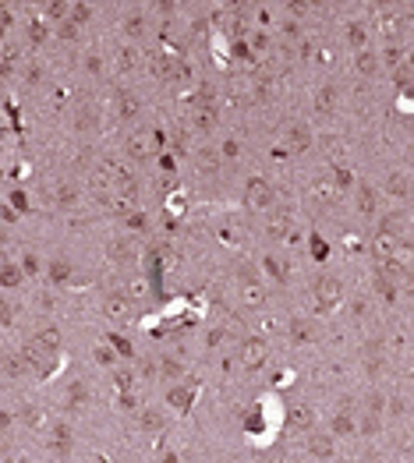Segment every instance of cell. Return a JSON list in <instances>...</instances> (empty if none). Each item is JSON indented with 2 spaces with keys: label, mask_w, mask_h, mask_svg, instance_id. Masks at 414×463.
<instances>
[{
  "label": "cell",
  "mask_w": 414,
  "mask_h": 463,
  "mask_svg": "<svg viewBox=\"0 0 414 463\" xmlns=\"http://www.w3.org/2000/svg\"><path fill=\"white\" fill-rule=\"evenodd\" d=\"M248 205L251 209H269L273 205V187L266 180H248Z\"/></svg>",
  "instance_id": "6da1fadb"
},
{
  "label": "cell",
  "mask_w": 414,
  "mask_h": 463,
  "mask_svg": "<svg viewBox=\"0 0 414 463\" xmlns=\"http://www.w3.org/2000/svg\"><path fill=\"white\" fill-rule=\"evenodd\" d=\"M393 248H397V234H393V226L386 223V226L379 230V237H375V255L386 262V258H393Z\"/></svg>",
  "instance_id": "7a4b0ae2"
},
{
  "label": "cell",
  "mask_w": 414,
  "mask_h": 463,
  "mask_svg": "<svg viewBox=\"0 0 414 463\" xmlns=\"http://www.w3.org/2000/svg\"><path fill=\"white\" fill-rule=\"evenodd\" d=\"M354 432V417H351V403L340 407V414L333 417V435H351Z\"/></svg>",
  "instance_id": "3957f363"
},
{
  "label": "cell",
  "mask_w": 414,
  "mask_h": 463,
  "mask_svg": "<svg viewBox=\"0 0 414 463\" xmlns=\"http://www.w3.org/2000/svg\"><path fill=\"white\" fill-rule=\"evenodd\" d=\"M315 290H319V304L322 308H329V304L340 301V283H336V280H322Z\"/></svg>",
  "instance_id": "277c9868"
},
{
  "label": "cell",
  "mask_w": 414,
  "mask_h": 463,
  "mask_svg": "<svg viewBox=\"0 0 414 463\" xmlns=\"http://www.w3.org/2000/svg\"><path fill=\"white\" fill-rule=\"evenodd\" d=\"M50 446L57 453H67L71 449V428H67V424H57V428L50 432Z\"/></svg>",
  "instance_id": "5b68a950"
},
{
  "label": "cell",
  "mask_w": 414,
  "mask_h": 463,
  "mask_svg": "<svg viewBox=\"0 0 414 463\" xmlns=\"http://www.w3.org/2000/svg\"><path fill=\"white\" fill-rule=\"evenodd\" d=\"M106 315L124 318V315H128V297H124V294H106Z\"/></svg>",
  "instance_id": "8992f818"
},
{
  "label": "cell",
  "mask_w": 414,
  "mask_h": 463,
  "mask_svg": "<svg viewBox=\"0 0 414 463\" xmlns=\"http://www.w3.org/2000/svg\"><path fill=\"white\" fill-rule=\"evenodd\" d=\"M244 361H248L251 368H258L262 361H266V343H262V339H251V343L244 346Z\"/></svg>",
  "instance_id": "52a82bcc"
},
{
  "label": "cell",
  "mask_w": 414,
  "mask_h": 463,
  "mask_svg": "<svg viewBox=\"0 0 414 463\" xmlns=\"http://www.w3.org/2000/svg\"><path fill=\"white\" fill-rule=\"evenodd\" d=\"M290 145H294L297 152H305V149L312 145V131H308L305 124H294V131H290Z\"/></svg>",
  "instance_id": "ba28073f"
},
{
  "label": "cell",
  "mask_w": 414,
  "mask_h": 463,
  "mask_svg": "<svg viewBox=\"0 0 414 463\" xmlns=\"http://www.w3.org/2000/svg\"><path fill=\"white\" fill-rule=\"evenodd\" d=\"M312 453L315 456H333V435H312Z\"/></svg>",
  "instance_id": "9c48e42d"
},
{
  "label": "cell",
  "mask_w": 414,
  "mask_h": 463,
  "mask_svg": "<svg viewBox=\"0 0 414 463\" xmlns=\"http://www.w3.org/2000/svg\"><path fill=\"white\" fill-rule=\"evenodd\" d=\"M386 191H390V195H397V198H407V177H404V173H393V177L386 180Z\"/></svg>",
  "instance_id": "30bf717a"
},
{
  "label": "cell",
  "mask_w": 414,
  "mask_h": 463,
  "mask_svg": "<svg viewBox=\"0 0 414 463\" xmlns=\"http://www.w3.org/2000/svg\"><path fill=\"white\" fill-rule=\"evenodd\" d=\"M0 283H4V287H18L21 283V265H4V269H0Z\"/></svg>",
  "instance_id": "8fae6325"
},
{
  "label": "cell",
  "mask_w": 414,
  "mask_h": 463,
  "mask_svg": "<svg viewBox=\"0 0 414 463\" xmlns=\"http://www.w3.org/2000/svg\"><path fill=\"white\" fill-rule=\"evenodd\" d=\"M67 276H71V265H67L64 258H57V262H50V280H53V283H64Z\"/></svg>",
  "instance_id": "7c38bea8"
},
{
  "label": "cell",
  "mask_w": 414,
  "mask_h": 463,
  "mask_svg": "<svg viewBox=\"0 0 414 463\" xmlns=\"http://www.w3.org/2000/svg\"><path fill=\"white\" fill-rule=\"evenodd\" d=\"M142 428H145V432H160V428H163V417H160L156 410H145V414H142Z\"/></svg>",
  "instance_id": "4fadbf2b"
},
{
  "label": "cell",
  "mask_w": 414,
  "mask_h": 463,
  "mask_svg": "<svg viewBox=\"0 0 414 463\" xmlns=\"http://www.w3.org/2000/svg\"><path fill=\"white\" fill-rule=\"evenodd\" d=\"M39 346L57 350V346H60V332H57V329H43V332H39Z\"/></svg>",
  "instance_id": "5bb4252c"
},
{
  "label": "cell",
  "mask_w": 414,
  "mask_h": 463,
  "mask_svg": "<svg viewBox=\"0 0 414 463\" xmlns=\"http://www.w3.org/2000/svg\"><path fill=\"white\" fill-rule=\"evenodd\" d=\"M358 205H361V212H375V195H372V191L368 187H361V195H358Z\"/></svg>",
  "instance_id": "9a60e30c"
},
{
  "label": "cell",
  "mask_w": 414,
  "mask_h": 463,
  "mask_svg": "<svg viewBox=\"0 0 414 463\" xmlns=\"http://www.w3.org/2000/svg\"><path fill=\"white\" fill-rule=\"evenodd\" d=\"M333 103H336V99H333V89H322V92H319V99H315L319 113H329V110H333Z\"/></svg>",
  "instance_id": "2e32d148"
},
{
  "label": "cell",
  "mask_w": 414,
  "mask_h": 463,
  "mask_svg": "<svg viewBox=\"0 0 414 463\" xmlns=\"http://www.w3.org/2000/svg\"><path fill=\"white\" fill-rule=\"evenodd\" d=\"M67 403H71V407H74V403H85V385L74 382L71 389H67Z\"/></svg>",
  "instance_id": "e0dca14e"
},
{
  "label": "cell",
  "mask_w": 414,
  "mask_h": 463,
  "mask_svg": "<svg viewBox=\"0 0 414 463\" xmlns=\"http://www.w3.org/2000/svg\"><path fill=\"white\" fill-rule=\"evenodd\" d=\"M110 251H114V258H135V248H131L128 241H117V244L110 248Z\"/></svg>",
  "instance_id": "ac0fdd59"
},
{
  "label": "cell",
  "mask_w": 414,
  "mask_h": 463,
  "mask_svg": "<svg viewBox=\"0 0 414 463\" xmlns=\"http://www.w3.org/2000/svg\"><path fill=\"white\" fill-rule=\"evenodd\" d=\"M290 336H294L297 343H301V339H308V325L301 322V318H294V322H290Z\"/></svg>",
  "instance_id": "d6986e66"
},
{
  "label": "cell",
  "mask_w": 414,
  "mask_h": 463,
  "mask_svg": "<svg viewBox=\"0 0 414 463\" xmlns=\"http://www.w3.org/2000/svg\"><path fill=\"white\" fill-rule=\"evenodd\" d=\"M361 432H368V435H375V432H379V414H365V421H361Z\"/></svg>",
  "instance_id": "ffe728a7"
},
{
  "label": "cell",
  "mask_w": 414,
  "mask_h": 463,
  "mask_svg": "<svg viewBox=\"0 0 414 463\" xmlns=\"http://www.w3.org/2000/svg\"><path fill=\"white\" fill-rule=\"evenodd\" d=\"M57 202H60V205H64V209H67V205H71V202H74V187H71V184H64V187H60V191H57Z\"/></svg>",
  "instance_id": "44dd1931"
},
{
  "label": "cell",
  "mask_w": 414,
  "mask_h": 463,
  "mask_svg": "<svg viewBox=\"0 0 414 463\" xmlns=\"http://www.w3.org/2000/svg\"><path fill=\"white\" fill-rule=\"evenodd\" d=\"M266 269H269V276H287V269H283V262H276V258H266Z\"/></svg>",
  "instance_id": "7402d4cb"
},
{
  "label": "cell",
  "mask_w": 414,
  "mask_h": 463,
  "mask_svg": "<svg viewBox=\"0 0 414 463\" xmlns=\"http://www.w3.org/2000/svg\"><path fill=\"white\" fill-rule=\"evenodd\" d=\"M358 67H361L365 74H372V71H375V57H372V53H361V57H358Z\"/></svg>",
  "instance_id": "603a6c76"
},
{
  "label": "cell",
  "mask_w": 414,
  "mask_h": 463,
  "mask_svg": "<svg viewBox=\"0 0 414 463\" xmlns=\"http://www.w3.org/2000/svg\"><path fill=\"white\" fill-rule=\"evenodd\" d=\"M347 32H351V43H354V46H361V43H365V28H361L358 21H354V25H351Z\"/></svg>",
  "instance_id": "cb8c5ba5"
},
{
  "label": "cell",
  "mask_w": 414,
  "mask_h": 463,
  "mask_svg": "<svg viewBox=\"0 0 414 463\" xmlns=\"http://www.w3.org/2000/svg\"><path fill=\"white\" fill-rule=\"evenodd\" d=\"M188 400H192V396H188L184 389H174V393H170V403H174V407H188Z\"/></svg>",
  "instance_id": "d4e9b609"
},
{
  "label": "cell",
  "mask_w": 414,
  "mask_h": 463,
  "mask_svg": "<svg viewBox=\"0 0 414 463\" xmlns=\"http://www.w3.org/2000/svg\"><path fill=\"white\" fill-rule=\"evenodd\" d=\"M212 121H216V113H212V110L199 113V128H206V131H209V128H212Z\"/></svg>",
  "instance_id": "484cf974"
},
{
  "label": "cell",
  "mask_w": 414,
  "mask_h": 463,
  "mask_svg": "<svg viewBox=\"0 0 414 463\" xmlns=\"http://www.w3.org/2000/svg\"><path fill=\"white\" fill-rule=\"evenodd\" d=\"M287 216H280V219H273V226H269V234H287Z\"/></svg>",
  "instance_id": "4316f807"
},
{
  "label": "cell",
  "mask_w": 414,
  "mask_h": 463,
  "mask_svg": "<svg viewBox=\"0 0 414 463\" xmlns=\"http://www.w3.org/2000/svg\"><path fill=\"white\" fill-rule=\"evenodd\" d=\"M216 163H219V159H216V152H212V149H206V152H202V166H206V170H212Z\"/></svg>",
  "instance_id": "83f0119b"
},
{
  "label": "cell",
  "mask_w": 414,
  "mask_h": 463,
  "mask_svg": "<svg viewBox=\"0 0 414 463\" xmlns=\"http://www.w3.org/2000/svg\"><path fill=\"white\" fill-rule=\"evenodd\" d=\"M333 177H336V187H347L351 184V170H336Z\"/></svg>",
  "instance_id": "f1b7e54d"
},
{
  "label": "cell",
  "mask_w": 414,
  "mask_h": 463,
  "mask_svg": "<svg viewBox=\"0 0 414 463\" xmlns=\"http://www.w3.org/2000/svg\"><path fill=\"white\" fill-rule=\"evenodd\" d=\"M223 159H237V142H227V145H223Z\"/></svg>",
  "instance_id": "f546056e"
},
{
  "label": "cell",
  "mask_w": 414,
  "mask_h": 463,
  "mask_svg": "<svg viewBox=\"0 0 414 463\" xmlns=\"http://www.w3.org/2000/svg\"><path fill=\"white\" fill-rule=\"evenodd\" d=\"M25 273H39V262H35V255H25Z\"/></svg>",
  "instance_id": "4dcf8cb0"
},
{
  "label": "cell",
  "mask_w": 414,
  "mask_h": 463,
  "mask_svg": "<svg viewBox=\"0 0 414 463\" xmlns=\"http://www.w3.org/2000/svg\"><path fill=\"white\" fill-rule=\"evenodd\" d=\"M114 346H117L124 357H131V354H135V350H131V343H124V339H114Z\"/></svg>",
  "instance_id": "1f68e13d"
},
{
  "label": "cell",
  "mask_w": 414,
  "mask_h": 463,
  "mask_svg": "<svg viewBox=\"0 0 414 463\" xmlns=\"http://www.w3.org/2000/svg\"><path fill=\"white\" fill-rule=\"evenodd\" d=\"M117 385H121V389H128V385H131V371H117Z\"/></svg>",
  "instance_id": "d6a6232c"
},
{
  "label": "cell",
  "mask_w": 414,
  "mask_h": 463,
  "mask_svg": "<svg viewBox=\"0 0 414 463\" xmlns=\"http://www.w3.org/2000/svg\"><path fill=\"white\" fill-rule=\"evenodd\" d=\"M404 410H407L404 400H390V414H404Z\"/></svg>",
  "instance_id": "836d02e7"
},
{
  "label": "cell",
  "mask_w": 414,
  "mask_h": 463,
  "mask_svg": "<svg viewBox=\"0 0 414 463\" xmlns=\"http://www.w3.org/2000/svg\"><path fill=\"white\" fill-rule=\"evenodd\" d=\"M128 32L138 35V32H142V18H131V21H128Z\"/></svg>",
  "instance_id": "e575fe53"
},
{
  "label": "cell",
  "mask_w": 414,
  "mask_h": 463,
  "mask_svg": "<svg viewBox=\"0 0 414 463\" xmlns=\"http://www.w3.org/2000/svg\"><path fill=\"white\" fill-rule=\"evenodd\" d=\"M96 357H99L103 364H110V361H114V354H110V350H106V346H99V354H96Z\"/></svg>",
  "instance_id": "d590c367"
},
{
  "label": "cell",
  "mask_w": 414,
  "mask_h": 463,
  "mask_svg": "<svg viewBox=\"0 0 414 463\" xmlns=\"http://www.w3.org/2000/svg\"><path fill=\"white\" fill-rule=\"evenodd\" d=\"M128 226H138V230H142V226H145V219L135 212V216H128Z\"/></svg>",
  "instance_id": "8d00e7d4"
},
{
  "label": "cell",
  "mask_w": 414,
  "mask_h": 463,
  "mask_svg": "<svg viewBox=\"0 0 414 463\" xmlns=\"http://www.w3.org/2000/svg\"><path fill=\"white\" fill-rule=\"evenodd\" d=\"M0 244H4V230H0Z\"/></svg>",
  "instance_id": "74e56055"
}]
</instances>
